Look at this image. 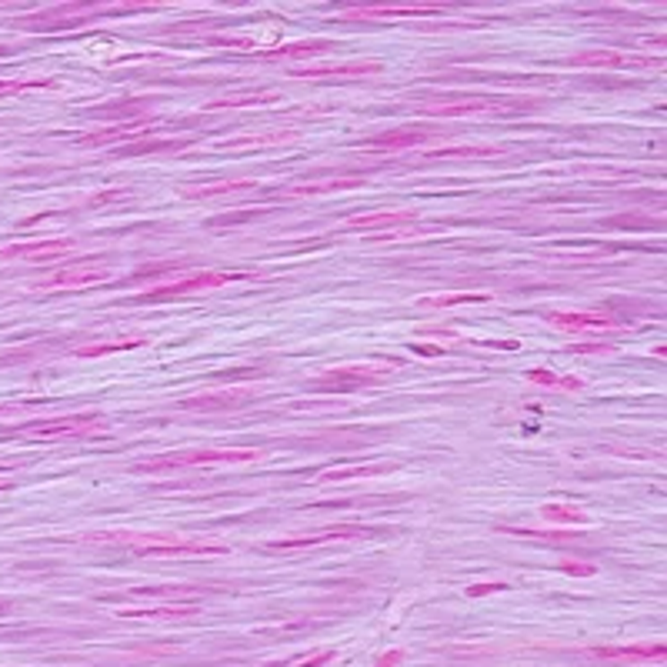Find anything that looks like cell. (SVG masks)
<instances>
[{"label": "cell", "mask_w": 667, "mask_h": 667, "mask_svg": "<svg viewBox=\"0 0 667 667\" xmlns=\"http://www.w3.org/2000/svg\"><path fill=\"white\" fill-rule=\"evenodd\" d=\"M120 544H127L134 554H147V557H217V554H231L227 544H211V540H177L164 534H124Z\"/></svg>", "instance_id": "3"}, {"label": "cell", "mask_w": 667, "mask_h": 667, "mask_svg": "<svg viewBox=\"0 0 667 667\" xmlns=\"http://www.w3.org/2000/svg\"><path fill=\"white\" fill-rule=\"evenodd\" d=\"M367 534H374V531H371V527H361V524L320 527V531H311V534H297V538L270 540L268 550H274V554H287V550L320 548V544H334V540H351V538H367Z\"/></svg>", "instance_id": "7"}, {"label": "cell", "mask_w": 667, "mask_h": 667, "mask_svg": "<svg viewBox=\"0 0 667 667\" xmlns=\"http://www.w3.org/2000/svg\"><path fill=\"white\" fill-rule=\"evenodd\" d=\"M414 351L427 354V357H431V354H444V347H434V344H414Z\"/></svg>", "instance_id": "33"}, {"label": "cell", "mask_w": 667, "mask_h": 667, "mask_svg": "<svg viewBox=\"0 0 667 667\" xmlns=\"http://www.w3.org/2000/svg\"><path fill=\"white\" fill-rule=\"evenodd\" d=\"M40 87H54V81H0V97L27 94V91H40Z\"/></svg>", "instance_id": "29"}, {"label": "cell", "mask_w": 667, "mask_h": 667, "mask_svg": "<svg viewBox=\"0 0 667 667\" xmlns=\"http://www.w3.org/2000/svg\"><path fill=\"white\" fill-rule=\"evenodd\" d=\"M540 517L544 521H554V524H584L587 514L581 507H564V504H548L540 507Z\"/></svg>", "instance_id": "23"}, {"label": "cell", "mask_w": 667, "mask_h": 667, "mask_svg": "<svg viewBox=\"0 0 667 667\" xmlns=\"http://www.w3.org/2000/svg\"><path fill=\"white\" fill-rule=\"evenodd\" d=\"M571 67H654V57H641V54H614V50H591V54H577L567 60Z\"/></svg>", "instance_id": "11"}, {"label": "cell", "mask_w": 667, "mask_h": 667, "mask_svg": "<svg viewBox=\"0 0 667 667\" xmlns=\"http://www.w3.org/2000/svg\"><path fill=\"white\" fill-rule=\"evenodd\" d=\"M294 77H307V81H317V77H374L381 74V64L377 60H354V64H317V67H297L291 71Z\"/></svg>", "instance_id": "10"}, {"label": "cell", "mask_w": 667, "mask_h": 667, "mask_svg": "<svg viewBox=\"0 0 667 667\" xmlns=\"http://www.w3.org/2000/svg\"><path fill=\"white\" fill-rule=\"evenodd\" d=\"M417 214L394 211V214H367V217H351L347 231H377V227H398V224H414Z\"/></svg>", "instance_id": "20"}, {"label": "cell", "mask_w": 667, "mask_h": 667, "mask_svg": "<svg viewBox=\"0 0 667 667\" xmlns=\"http://www.w3.org/2000/svg\"><path fill=\"white\" fill-rule=\"evenodd\" d=\"M447 7H354V11H344L340 17H351V21H371V17H444Z\"/></svg>", "instance_id": "16"}, {"label": "cell", "mask_w": 667, "mask_h": 667, "mask_svg": "<svg viewBox=\"0 0 667 667\" xmlns=\"http://www.w3.org/2000/svg\"><path fill=\"white\" fill-rule=\"evenodd\" d=\"M107 417L101 414H71V417H44V421H24L4 437H31V441H54V437H83V434L104 431Z\"/></svg>", "instance_id": "4"}, {"label": "cell", "mask_w": 667, "mask_h": 667, "mask_svg": "<svg viewBox=\"0 0 667 667\" xmlns=\"http://www.w3.org/2000/svg\"><path fill=\"white\" fill-rule=\"evenodd\" d=\"M244 400H250V394H247V391H221V394L190 398V400H184L180 408H188V410H221V408H237V404H244Z\"/></svg>", "instance_id": "19"}, {"label": "cell", "mask_w": 667, "mask_h": 667, "mask_svg": "<svg viewBox=\"0 0 667 667\" xmlns=\"http://www.w3.org/2000/svg\"><path fill=\"white\" fill-rule=\"evenodd\" d=\"M4 487H11V480H7L4 474H0V491H4Z\"/></svg>", "instance_id": "35"}, {"label": "cell", "mask_w": 667, "mask_h": 667, "mask_svg": "<svg viewBox=\"0 0 667 667\" xmlns=\"http://www.w3.org/2000/svg\"><path fill=\"white\" fill-rule=\"evenodd\" d=\"M110 277V270L101 268V264H71V268L57 270V274H50L48 281H40L34 287L37 294H60V291H83V287H94V284L107 281Z\"/></svg>", "instance_id": "6"}, {"label": "cell", "mask_w": 667, "mask_h": 667, "mask_svg": "<svg viewBox=\"0 0 667 667\" xmlns=\"http://www.w3.org/2000/svg\"><path fill=\"white\" fill-rule=\"evenodd\" d=\"M364 174H344V177H328V180H314V184H301L294 188L291 194H330V190H347V188H361Z\"/></svg>", "instance_id": "21"}, {"label": "cell", "mask_w": 667, "mask_h": 667, "mask_svg": "<svg viewBox=\"0 0 667 667\" xmlns=\"http://www.w3.org/2000/svg\"><path fill=\"white\" fill-rule=\"evenodd\" d=\"M11 610V601H0V614H7Z\"/></svg>", "instance_id": "34"}, {"label": "cell", "mask_w": 667, "mask_h": 667, "mask_svg": "<svg viewBox=\"0 0 667 667\" xmlns=\"http://www.w3.org/2000/svg\"><path fill=\"white\" fill-rule=\"evenodd\" d=\"M74 250V241H31V244H7L0 250L4 260H31V264H48V260L67 258Z\"/></svg>", "instance_id": "8"}, {"label": "cell", "mask_w": 667, "mask_h": 667, "mask_svg": "<svg viewBox=\"0 0 667 667\" xmlns=\"http://www.w3.org/2000/svg\"><path fill=\"white\" fill-rule=\"evenodd\" d=\"M391 367H398V361L387 364V367H351V371H330L328 377H320L314 384V391H354V387H364V384H374V381H381V377L391 371Z\"/></svg>", "instance_id": "9"}, {"label": "cell", "mask_w": 667, "mask_h": 667, "mask_svg": "<svg viewBox=\"0 0 667 667\" xmlns=\"http://www.w3.org/2000/svg\"><path fill=\"white\" fill-rule=\"evenodd\" d=\"M564 574H581V577H587V574H594V567L591 564H561Z\"/></svg>", "instance_id": "31"}, {"label": "cell", "mask_w": 667, "mask_h": 667, "mask_svg": "<svg viewBox=\"0 0 667 667\" xmlns=\"http://www.w3.org/2000/svg\"><path fill=\"white\" fill-rule=\"evenodd\" d=\"M421 114L437 118H468V114H517L534 110L538 97H497V94H424L414 101Z\"/></svg>", "instance_id": "1"}, {"label": "cell", "mask_w": 667, "mask_h": 667, "mask_svg": "<svg viewBox=\"0 0 667 667\" xmlns=\"http://www.w3.org/2000/svg\"><path fill=\"white\" fill-rule=\"evenodd\" d=\"M268 101H277V94H237V97L214 101L211 107H258V104H268Z\"/></svg>", "instance_id": "28"}, {"label": "cell", "mask_w": 667, "mask_h": 667, "mask_svg": "<svg viewBox=\"0 0 667 667\" xmlns=\"http://www.w3.org/2000/svg\"><path fill=\"white\" fill-rule=\"evenodd\" d=\"M491 294H441V297H424V307H457V304H484Z\"/></svg>", "instance_id": "24"}, {"label": "cell", "mask_w": 667, "mask_h": 667, "mask_svg": "<svg viewBox=\"0 0 667 667\" xmlns=\"http://www.w3.org/2000/svg\"><path fill=\"white\" fill-rule=\"evenodd\" d=\"M434 134H437L434 127H404L381 134V137H371V141H364V147L367 151H404V147H417V144L431 141Z\"/></svg>", "instance_id": "13"}, {"label": "cell", "mask_w": 667, "mask_h": 667, "mask_svg": "<svg viewBox=\"0 0 667 667\" xmlns=\"http://www.w3.org/2000/svg\"><path fill=\"white\" fill-rule=\"evenodd\" d=\"M147 340L144 338H118V340H104V344H91V347H77V357H101V354H114V351H130V347H144Z\"/></svg>", "instance_id": "22"}, {"label": "cell", "mask_w": 667, "mask_h": 667, "mask_svg": "<svg viewBox=\"0 0 667 667\" xmlns=\"http://www.w3.org/2000/svg\"><path fill=\"white\" fill-rule=\"evenodd\" d=\"M501 147H444V151L424 154V161H444V157H497Z\"/></svg>", "instance_id": "25"}, {"label": "cell", "mask_w": 667, "mask_h": 667, "mask_svg": "<svg viewBox=\"0 0 667 667\" xmlns=\"http://www.w3.org/2000/svg\"><path fill=\"white\" fill-rule=\"evenodd\" d=\"M200 614L197 604H157V608H124L118 610V618H144V620H167V618H190Z\"/></svg>", "instance_id": "18"}, {"label": "cell", "mask_w": 667, "mask_h": 667, "mask_svg": "<svg viewBox=\"0 0 667 667\" xmlns=\"http://www.w3.org/2000/svg\"><path fill=\"white\" fill-rule=\"evenodd\" d=\"M527 381H531V384H544V387H564V391H577V387H581L577 377H557L554 371H540V367L527 371Z\"/></svg>", "instance_id": "26"}, {"label": "cell", "mask_w": 667, "mask_h": 667, "mask_svg": "<svg viewBox=\"0 0 667 667\" xmlns=\"http://www.w3.org/2000/svg\"><path fill=\"white\" fill-rule=\"evenodd\" d=\"M400 657H404V654H400V651H391V654H384V657H381V661H377L374 667H398V664H400Z\"/></svg>", "instance_id": "32"}, {"label": "cell", "mask_w": 667, "mask_h": 667, "mask_svg": "<svg viewBox=\"0 0 667 667\" xmlns=\"http://www.w3.org/2000/svg\"><path fill=\"white\" fill-rule=\"evenodd\" d=\"M548 320L561 330H614L620 328L618 317L601 311H571V314H548Z\"/></svg>", "instance_id": "12"}, {"label": "cell", "mask_w": 667, "mask_h": 667, "mask_svg": "<svg viewBox=\"0 0 667 667\" xmlns=\"http://www.w3.org/2000/svg\"><path fill=\"white\" fill-rule=\"evenodd\" d=\"M394 464H351V468H330V470H317L311 484H344V480H357V478H377V474H391Z\"/></svg>", "instance_id": "17"}, {"label": "cell", "mask_w": 667, "mask_h": 667, "mask_svg": "<svg viewBox=\"0 0 667 667\" xmlns=\"http://www.w3.org/2000/svg\"><path fill=\"white\" fill-rule=\"evenodd\" d=\"M494 591H507V584L494 581V584H474V587H468L470 597H484V594H494Z\"/></svg>", "instance_id": "30"}, {"label": "cell", "mask_w": 667, "mask_h": 667, "mask_svg": "<svg viewBox=\"0 0 667 667\" xmlns=\"http://www.w3.org/2000/svg\"><path fill=\"white\" fill-rule=\"evenodd\" d=\"M591 654L601 661H628V664H644V661H664V644H637V647H591Z\"/></svg>", "instance_id": "14"}, {"label": "cell", "mask_w": 667, "mask_h": 667, "mask_svg": "<svg viewBox=\"0 0 667 667\" xmlns=\"http://www.w3.org/2000/svg\"><path fill=\"white\" fill-rule=\"evenodd\" d=\"M87 13H94V7H54L48 13L21 21V27H27V31H64V27H77V21Z\"/></svg>", "instance_id": "15"}, {"label": "cell", "mask_w": 667, "mask_h": 667, "mask_svg": "<svg viewBox=\"0 0 667 667\" xmlns=\"http://www.w3.org/2000/svg\"><path fill=\"white\" fill-rule=\"evenodd\" d=\"M247 274H227V270H200V274H190L184 281H171L161 284L154 291L141 294L137 304H151V301H171V297H188V294H204V291H217V287H227L234 281H244Z\"/></svg>", "instance_id": "5"}, {"label": "cell", "mask_w": 667, "mask_h": 667, "mask_svg": "<svg viewBox=\"0 0 667 667\" xmlns=\"http://www.w3.org/2000/svg\"><path fill=\"white\" fill-rule=\"evenodd\" d=\"M338 657V651H317V654H307V657H291V661H277V664H268V667H324Z\"/></svg>", "instance_id": "27"}, {"label": "cell", "mask_w": 667, "mask_h": 667, "mask_svg": "<svg viewBox=\"0 0 667 667\" xmlns=\"http://www.w3.org/2000/svg\"><path fill=\"white\" fill-rule=\"evenodd\" d=\"M7 54H11V48H4V44H0V57H7Z\"/></svg>", "instance_id": "36"}, {"label": "cell", "mask_w": 667, "mask_h": 667, "mask_svg": "<svg viewBox=\"0 0 667 667\" xmlns=\"http://www.w3.org/2000/svg\"><path fill=\"white\" fill-rule=\"evenodd\" d=\"M260 451L254 447H227V451H180V454H161L151 461L134 464L137 474H164V470H184V468H224V464H247L258 461Z\"/></svg>", "instance_id": "2"}]
</instances>
